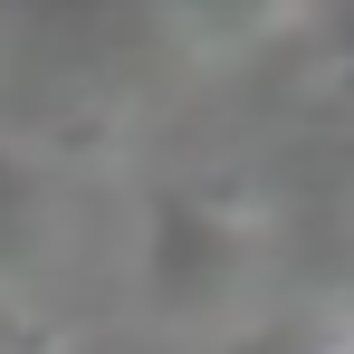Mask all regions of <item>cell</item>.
<instances>
[{
  "label": "cell",
  "instance_id": "cell-1",
  "mask_svg": "<svg viewBox=\"0 0 354 354\" xmlns=\"http://www.w3.org/2000/svg\"><path fill=\"white\" fill-rule=\"evenodd\" d=\"M144 268H153V297L173 316H211L249 278V221H230L201 192H163L153 201V239H144Z\"/></svg>",
  "mask_w": 354,
  "mask_h": 354
},
{
  "label": "cell",
  "instance_id": "cell-2",
  "mask_svg": "<svg viewBox=\"0 0 354 354\" xmlns=\"http://www.w3.org/2000/svg\"><path fill=\"white\" fill-rule=\"evenodd\" d=\"M39 221H48V211H39V173L0 144V288L39 259Z\"/></svg>",
  "mask_w": 354,
  "mask_h": 354
},
{
  "label": "cell",
  "instance_id": "cell-3",
  "mask_svg": "<svg viewBox=\"0 0 354 354\" xmlns=\"http://www.w3.org/2000/svg\"><path fill=\"white\" fill-rule=\"evenodd\" d=\"M0 354H48V326H39L10 288H0Z\"/></svg>",
  "mask_w": 354,
  "mask_h": 354
},
{
  "label": "cell",
  "instance_id": "cell-4",
  "mask_svg": "<svg viewBox=\"0 0 354 354\" xmlns=\"http://www.w3.org/2000/svg\"><path fill=\"white\" fill-rule=\"evenodd\" d=\"M77 354H153V345H124V335H115V345H77Z\"/></svg>",
  "mask_w": 354,
  "mask_h": 354
},
{
  "label": "cell",
  "instance_id": "cell-5",
  "mask_svg": "<svg viewBox=\"0 0 354 354\" xmlns=\"http://www.w3.org/2000/svg\"><path fill=\"white\" fill-rule=\"evenodd\" d=\"M345 354H354V345H345Z\"/></svg>",
  "mask_w": 354,
  "mask_h": 354
}]
</instances>
